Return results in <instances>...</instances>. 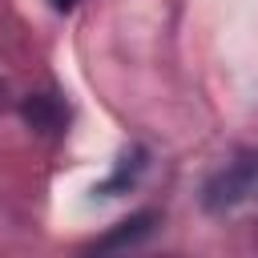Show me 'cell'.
I'll use <instances>...</instances> for the list:
<instances>
[{
	"label": "cell",
	"instance_id": "6da1fadb",
	"mask_svg": "<svg viewBox=\"0 0 258 258\" xmlns=\"http://www.w3.org/2000/svg\"><path fill=\"white\" fill-rule=\"evenodd\" d=\"M24 117H28V125H32V129H44V133H52V129H60V121H64V109H60V101H56V97H48V93H36V97H28V101H24Z\"/></svg>",
	"mask_w": 258,
	"mask_h": 258
},
{
	"label": "cell",
	"instance_id": "7a4b0ae2",
	"mask_svg": "<svg viewBox=\"0 0 258 258\" xmlns=\"http://www.w3.org/2000/svg\"><path fill=\"white\" fill-rule=\"evenodd\" d=\"M52 4H60V8H69V4H77V0H52Z\"/></svg>",
	"mask_w": 258,
	"mask_h": 258
},
{
	"label": "cell",
	"instance_id": "3957f363",
	"mask_svg": "<svg viewBox=\"0 0 258 258\" xmlns=\"http://www.w3.org/2000/svg\"><path fill=\"white\" fill-rule=\"evenodd\" d=\"M0 101H4V85H0Z\"/></svg>",
	"mask_w": 258,
	"mask_h": 258
}]
</instances>
